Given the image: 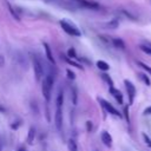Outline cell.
Here are the masks:
<instances>
[{
	"label": "cell",
	"mask_w": 151,
	"mask_h": 151,
	"mask_svg": "<svg viewBox=\"0 0 151 151\" xmlns=\"http://www.w3.org/2000/svg\"><path fill=\"white\" fill-rule=\"evenodd\" d=\"M72 104L73 105H77L78 104V91H77V87H72Z\"/></svg>",
	"instance_id": "obj_19"
},
{
	"label": "cell",
	"mask_w": 151,
	"mask_h": 151,
	"mask_svg": "<svg viewBox=\"0 0 151 151\" xmlns=\"http://www.w3.org/2000/svg\"><path fill=\"white\" fill-rule=\"evenodd\" d=\"M54 124L58 131L63 130V124H64V116H63V109L55 107V113H54Z\"/></svg>",
	"instance_id": "obj_6"
},
{
	"label": "cell",
	"mask_w": 151,
	"mask_h": 151,
	"mask_svg": "<svg viewBox=\"0 0 151 151\" xmlns=\"http://www.w3.org/2000/svg\"><path fill=\"white\" fill-rule=\"evenodd\" d=\"M0 66H4V58L0 55Z\"/></svg>",
	"instance_id": "obj_31"
},
{
	"label": "cell",
	"mask_w": 151,
	"mask_h": 151,
	"mask_svg": "<svg viewBox=\"0 0 151 151\" xmlns=\"http://www.w3.org/2000/svg\"><path fill=\"white\" fill-rule=\"evenodd\" d=\"M137 65H139L146 73H149V74H151V67L149 66V65H146L145 63H143V61H137Z\"/></svg>",
	"instance_id": "obj_21"
},
{
	"label": "cell",
	"mask_w": 151,
	"mask_h": 151,
	"mask_svg": "<svg viewBox=\"0 0 151 151\" xmlns=\"http://www.w3.org/2000/svg\"><path fill=\"white\" fill-rule=\"evenodd\" d=\"M5 1H6V5H7V8H8V11H9V13H11V15H12V17H13V18H14V19H15L17 21H19V20H20V18H19V15L17 14V12H15V11L13 9V7L11 6V4H9V2L7 1V0H5Z\"/></svg>",
	"instance_id": "obj_18"
},
{
	"label": "cell",
	"mask_w": 151,
	"mask_h": 151,
	"mask_svg": "<svg viewBox=\"0 0 151 151\" xmlns=\"http://www.w3.org/2000/svg\"><path fill=\"white\" fill-rule=\"evenodd\" d=\"M138 77H139V79L146 85V86H150L151 85V80H150V78L147 77V73H138Z\"/></svg>",
	"instance_id": "obj_15"
},
{
	"label": "cell",
	"mask_w": 151,
	"mask_h": 151,
	"mask_svg": "<svg viewBox=\"0 0 151 151\" xmlns=\"http://www.w3.org/2000/svg\"><path fill=\"white\" fill-rule=\"evenodd\" d=\"M124 114H125V119L129 123L130 122V118H129V107L127 106H124Z\"/></svg>",
	"instance_id": "obj_28"
},
{
	"label": "cell",
	"mask_w": 151,
	"mask_h": 151,
	"mask_svg": "<svg viewBox=\"0 0 151 151\" xmlns=\"http://www.w3.org/2000/svg\"><path fill=\"white\" fill-rule=\"evenodd\" d=\"M0 151H1V144H0Z\"/></svg>",
	"instance_id": "obj_34"
},
{
	"label": "cell",
	"mask_w": 151,
	"mask_h": 151,
	"mask_svg": "<svg viewBox=\"0 0 151 151\" xmlns=\"http://www.w3.org/2000/svg\"><path fill=\"white\" fill-rule=\"evenodd\" d=\"M124 84H125V87H126L129 103L133 104V100H134V97H136V87H134V85L130 80H126V79L124 80Z\"/></svg>",
	"instance_id": "obj_5"
},
{
	"label": "cell",
	"mask_w": 151,
	"mask_h": 151,
	"mask_svg": "<svg viewBox=\"0 0 151 151\" xmlns=\"http://www.w3.org/2000/svg\"><path fill=\"white\" fill-rule=\"evenodd\" d=\"M66 74H67V78H68L70 80H74V79H76V73L72 72L70 68L66 70Z\"/></svg>",
	"instance_id": "obj_25"
},
{
	"label": "cell",
	"mask_w": 151,
	"mask_h": 151,
	"mask_svg": "<svg viewBox=\"0 0 151 151\" xmlns=\"http://www.w3.org/2000/svg\"><path fill=\"white\" fill-rule=\"evenodd\" d=\"M100 138H101V142L105 146H107V147L112 146V137L107 131H103L100 134Z\"/></svg>",
	"instance_id": "obj_7"
},
{
	"label": "cell",
	"mask_w": 151,
	"mask_h": 151,
	"mask_svg": "<svg viewBox=\"0 0 151 151\" xmlns=\"http://www.w3.org/2000/svg\"><path fill=\"white\" fill-rule=\"evenodd\" d=\"M63 104H64V92L59 91V93L57 94V98H55V105H57V107L63 109Z\"/></svg>",
	"instance_id": "obj_13"
},
{
	"label": "cell",
	"mask_w": 151,
	"mask_h": 151,
	"mask_svg": "<svg viewBox=\"0 0 151 151\" xmlns=\"http://www.w3.org/2000/svg\"><path fill=\"white\" fill-rule=\"evenodd\" d=\"M17 151H26V149L25 147H18Z\"/></svg>",
	"instance_id": "obj_32"
},
{
	"label": "cell",
	"mask_w": 151,
	"mask_h": 151,
	"mask_svg": "<svg viewBox=\"0 0 151 151\" xmlns=\"http://www.w3.org/2000/svg\"><path fill=\"white\" fill-rule=\"evenodd\" d=\"M78 2L81 4V6L87 7V8H91V9H97V8H99V4L94 2V1H90V0H78Z\"/></svg>",
	"instance_id": "obj_9"
},
{
	"label": "cell",
	"mask_w": 151,
	"mask_h": 151,
	"mask_svg": "<svg viewBox=\"0 0 151 151\" xmlns=\"http://www.w3.org/2000/svg\"><path fill=\"white\" fill-rule=\"evenodd\" d=\"M66 61H67L68 64H71V65H73V66H76V67H78L79 70H83V66H81L80 64H78V63H76V61H72V60H70V59H66Z\"/></svg>",
	"instance_id": "obj_27"
},
{
	"label": "cell",
	"mask_w": 151,
	"mask_h": 151,
	"mask_svg": "<svg viewBox=\"0 0 151 151\" xmlns=\"http://www.w3.org/2000/svg\"><path fill=\"white\" fill-rule=\"evenodd\" d=\"M34 139H35V129L32 126L28 130V133H27V137H26V142H27L28 145H33Z\"/></svg>",
	"instance_id": "obj_11"
},
{
	"label": "cell",
	"mask_w": 151,
	"mask_h": 151,
	"mask_svg": "<svg viewBox=\"0 0 151 151\" xmlns=\"http://www.w3.org/2000/svg\"><path fill=\"white\" fill-rule=\"evenodd\" d=\"M112 44L116 48H119V50H125V42L119 39V38H113L112 39Z\"/></svg>",
	"instance_id": "obj_12"
},
{
	"label": "cell",
	"mask_w": 151,
	"mask_h": 151,
	"mask_svg": "<svg viewBox=\"0 0 151 151\" xmlns=\"http://www.w3.org/2000/svg\"><path fill=\"white\" fill-rule=\"evenodd\" d=\"M139 48H140L144 53H146V54H150V55H151V44H150V42H145V44L139 45Z\"/></svg>",
	"instance_id": "obj_17"
},
{
	"label": "cell",
	"mask_w": 151,
	"mask_h": 151,
	"mask_svg": "<svg viewBox=\"0 0 151 151\" xmlns=\"http://www.w3.org/2000/svg\"><path fill=\"white\" fill-rule=\"evenodd\" d=\"M67 146H68L70 151H78V146H77V143L74 142V139H70L67 143Z\"/></svg>",
	"instance_id": "obj_20"
},
{
	"label": "cell",
	"mask_w": 151,
	"mask_h": 151,
	"mask_svg": "<svg viewBox=\"0 0 151 151\" xmlns=\"http://www.w3.org/2000/svg\"><path fill=\"white\" fill-rule=\"evenodd\" d=\"M142 137H143V139H144V143L147 145V146H150L151 147V139H150V137L146 134V133H142Z\"/></svg>",
	"instance_id": "obj_23"
},
{
	"label": "cell",
	"mask_w": 151,
	"mask_h": 151,
	"mask_svg": "<svg viewBox=\"0 0 151 151\" xmlns=\"http://www.w3.org/2000/svg\"><path fill=\"white\" fill-rule=\"evenodd\" d=\"M110 93L114 97V99L118 101V104H123V94L119 90H117L114 87H110Z\"/></svg>",
	"instance_id": "obj_10"
},
{
	"label": "cell",
	"mask_w": 151,
	"mask_h": 151,
	"mask_svg": "<svg viewBox=\"0 0 151 151\" xmlns=\"http://www.w3.org/2000/svg\"><path fill=\"white\" fill-rule=\"evenodd\" d=\"M67 57H70V58H73V59H76L77 58V53H76V50L74 48H68V51H67Z\"/></svg>",
	"instance_id": "obj_24"
},
{
	"label": "cell",
	"mask_w": 151,
	"mask_h": 151,
	"mask_svg": "<svg viewBox=\"0 0 151 151\" xmlns=\"http://www.w3.org/2000/svg\"><path fill=\"white\" fill-rule=\"evenodd\" d=\"M98 100H99L100 105H101L109 113H111V114H113V116H117V117H122V114L119 113V111H118L112 104H110L107 100H105V99H103V98H99Z\"/></svg>",
	"instance_id": "obj_4"
},
{
	"label": "cell",
	"mask_w": 151,
	"mask_h": 151,
	"mask_svg": "<svg viewBox=\"0 0 151 151\" xmlns=\"http://www.w3.org/2000/svg\"><path fill=\"white\" fill-rule=\"evenodd\" d=\"M60 26L70 35H73V37H80L81 35V32L79 31V28H77L76 26H73L70 21H67L65 19L64 20H60Z\"/></svg>",
	"instance_id": "obj_2"
},
{
	"label": "cell",
	"mask_w": 151,
	"mask_h": 151,
	"mask_svg": "<svg viewBox=\"0 0 151 151\" xmlns=\"http://www.w3.org/2000/svg\"><path fill=\"white\" fill-rule=\"evenodd\" d=\"M86 127H87V131L88 132H91V130H92V123L88 120V122H86Z\"/></svg>",
	"instance_id": "obj_29"
},
{
	"label": "cell",
	"mask_w": 151,
	"mask_h": 151,
	"mask_svg": "<svg viewBox=\"0 0 151 151\" xmlns=\"http://www.w3.org/2000/svg\"><path fill=\"white\" fill-rule=\"evenodd\" d=\"M0 111H1V112H5V109H4L2 106H0Z\"/></svg>",
	"instance_id": "obj_33"
},
{
	"label": "cell",
	"mask_w": 151,
	"mask_h": 151,
	"mask_svg": "<svg viewBox=\"0 0 151 151\" xmlns=\"http://www.w3.org/2000/svg\"><path fill=\"white\" fill-rule=\"evenodd\" d=\"M44 48H45V55H46L47 60H48L52 65H54V64H55V60H54V58H53V54H52L51 47H50V45H48L47 42H44Z\"/></svg>",
	"instance_id": "obj_8"
},
{
	"label": "cell",
	"mask_w": 151,
	"mask_h": 151,
	"mask_svg": "<svg viewBox=\"0 0 151 151\" xmlns=\"http://www.w3.org/2000/svg\"><path fill=\"white\" fill-rule=\"evenodd\" d=\"M144 114H151V106H147L144 110Z\"/></svg>",
	"instance_id": "obj_30"
},
{
	"label": "cell",
	"mask_w": 151,
	"mask_h": 151,
	"mask_svg": "<svg viewBox=\"0 0 151 151\" xmlns=\"http://www.w3.org/2000/svg\"><path fill=\"white\" fill-rule=\"evenodd\" d=\"M94 151H98V150H94Z\"/></svg>",
	"instance_id": "obj_35"
},
{
	"label": "cell",
	"mask_w": 151,
	"mask_h": 151,
	"mask_svg": "<svg viewBox=\"0 0 151 151\" xmlns=\"http://www.w3.org/2000/svg\"><path fill=\"white\" fill-rule=\"evenodd\" d=\"M107 28H110V29H116V28H118V26H119V21L117 20V19H112V20H110L109 22H106V25H105Z\"/></svg>",
	"instance_id": "obj_16"
},
{
	"label": "cell",
	"mask_w": 151,
	"mask_h": 151,
	"mask_svg": "<svg viewBox=\"0 0 151 151\" xmlns=\"http://www.w3.org/2000/svg\"><path fill=\"white\" fill-rule=\"evenodd\" d=\"M122 13H124V15H125V17H127L129 19H131V20H134V21L137 20V18H136L134 15H132L130 12H127V11H125V9H122Z\"/></svg>",
	"instance_id": "obj_26"
},
{
	"label": "cell",
	"mask_w": 151,
	"mask_h": 151,
	"mask_svg": "<svg viewBox=\"0 0 151 151\" xmlns=\"http://www.w3.org/2000/svg\"><path fill=\"white\" fill-rule=\"evenodd\" d=\"M96 65H97V67H98L99 70H101V71H109V70H110V65H109L106 61H104V60H98Z\"/></svg>",
	"instance_id": "obj_14"
},
{
	"label": "cell",
	"mask_w": 151,
	"mask_h": 151,
	"mask_svg": "<svg viewBox=\"0 0 151 151\" xmlns=\"http://www.w3.org/2000/svg\"><path fill=\"white\" fill-rule=\"evenodd\" d=\"M101 78H103V79L109 84V86H110V87H113V81H112V79H111V77H110L109 74L103 73V74H101Z\"/></svg>",
	"instance_id": "obj_22"
},
{
	"label": "cell",
	"mask_w": 151,
	"mask_h": 151,
	"mask_svg": "<svg viewBox=\"0 0 151 151\" xmlns=\"http://www.w3.org/2000/svg\"><path fill=\"white\" fill-rule=\"evenodd\" d=\"M54 85V76L52 73H48L45 79L42 80V85H41V91H42V96L45 98V100H50L51 99V92Z\"/></svg>",
	"instance_id": "obj_1"
},
{
	"label": "cell",
	"mask_w": 151,
	"mask_h": 151,
	"mask_svg": "<svg viewBox=\"0 0 151 151\" xmlns=\"http://www.w3.org/2000/svg\"><path fill=\"white\" fill-rule=\"evenodd\" d=\"M32 64H33V71H34L35 80L39 81V80L42 79V76H44V67H42V64H41V61H40L35 55L32 57Z\"/></svg>",
	"instance_id": "obj_3"
}]
</instances>
